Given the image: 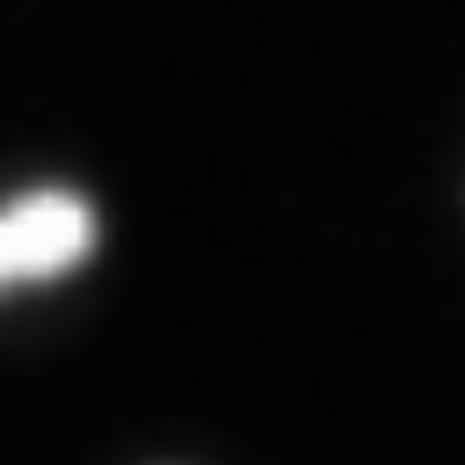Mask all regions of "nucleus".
I'll use <instances>...</instances> for the list:
<instances>
[{
	"instance_id": "f257e3e1",
	"label": "nucleus",
	"mask_w": 465,
	"mask_h": 465,
	"mask_svg": "<svg viewBox=\"0 0 465 465\" xmlns=\"http://www.w3.org/2000/svg\"><path fill=\"white\" fill-rule=\"evenodd\" d=\"M94 247V218L65 189H29L0 211V291L15 283H51Z\"/></svg>"
}]
</instances>
